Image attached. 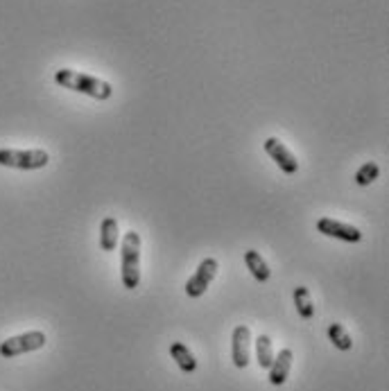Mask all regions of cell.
<instances>
[{
  "instance_id": "6",
  "label": "cell",
  "mask_w": 389,
  "mask_h": 391,
  "mask_svg": "<svg viewBox=\"0 0 389 391\" xmlns=\"http://www.w3.org/2000/svg\"><path fill=\"white\" fill-rule=\"evenodd\" d=\"M317 231L326 237H335V240L344 242H360L362 240V231L358 226H351L344 222H337L333 217H321L317 219Z\"/></svg>"
},
{
  "instance_id": "11",
  "label": "cell",
  "mask_w": 389,
  "mask_h": 391,
  "mask_svg": "<svg viewBox=\"0 0 389 391\" xmlns=\"http://www.w3.org/2000/svg\"><path fill=\"white\" fill-rule=\"evenodd\" d=\"M244 265H247V270L251 272V276L256 281H260V283H267L270 281V267L267 263L263 260V256L256 251V249H249V251H244Z\"/></svg>"
},
{
  "instance_id": "2",
  "label": "cell",
  "mask_w": 389,
  "mask_h": 391,
  "mask_svg": "<svg viewBox=\"0 0 389 391\" xmlns=\"http://www.w3.org/2000/svg\"><path fill=\"white\" fill-rule=\"evenodd\" d=\"M122 285L125 290H136L140 285V235L127 231L122 237Z\"/></svg>"
},
{
  "instance_id": "7",
  "label": "cell",
  "mask_w": 389,
  "mask_h": 391,
  "mask_svg": "<svg viewBox=\"0 0 389 391\" xmlns=\"http://www.w3.org/2000/svg\"><path fill=\"white\" fill-rule=\"evenodd\" d=\"M265 152H267V154L272 156V161L274 163H277L283 172L286 175H297L299 172V161H297V156L292 154V152L283 145V142L279 140V138H267L265 140Z\"/></svg>"
},
{
  "instance_id": "15",
  "label": "cell",
  "mask_w": 389,
  "mask_h": 391,
  "mask_svg": "<svg viewBox=\"0 0 389 391\" xmlns=\"http://www.w3.org/2000/svg\"><path fill=\"white\" fill-rule=\"evenodd\" d=\"M328 339L333 341V346L337 351H351V348H353V339H351L348 330L342 326V323H330V326H328Z\"/></svg>"
},
{
  "instance_id": "3",
  "label": "cell",
  "mask_w": 389,
  "mask_h": 391,
  "mask_svg": "<svg viewBox=\"0 0 389 391\" xmlns=\"http://www.w3.org/2000/svg\"><path fill=\"white\" fill-rule=\"evenodd\" d=\"M50 163L45 149H0V165L14 170H41Z\"/></svg>"
},
{
  "instance_id": "14",
  "label": "cell",
  "mask_w": 389,
  "mask_h": 391,
  "mask_svg": "<svg viewBox=\"0 0 389 391\" xmlns=\"http://www.w3.org/2000/svg\"><path fill=\"white\" fill-rule=\"evenodd\" d=\"M294 305H297V312L301 319L310 321L315 317V305H312V299H310V290L299 285L297 290H294Z\"/></svg>"
},
{
  "instance_id": "5",
  "label": "cell",
  "mask_w": 389,
  "mask_h": 391,
  "mask_svg": "<svg viewBox=\"0 0 389 391\" xmlns=\"http://www.w3.org/2000/svg\"><path fill=\"white\" fill-rule=\"evenodd\" d=\"M217 270H220V263H217L215 258H204L202 263H199L195 276L186 283V294H188V297H191V299L202 297V294L208 290V285L215 281Z\"/></svg>"
},
{
  "instance_id": "12",
  "label": "cell",
  "mask_w": 389,
  "mask_h": 391,
  "mask_svg": "<svg viewBox=\"0 0 389 391\" xmlns=\"http://www.w3.org/2000/svg\"><path fill=\"white\" fill-rule=\"evenodd\" d=\"M170 355L175 357L177 367L184 371V374H193V371H197V360L191 351H188L186 344H182V341H175L173 346H170Z\"/></svg>"
},
{
  "instance_id": "1",
  "label": "cell",
  "mask_w": 389,
  "mask_h": 391,
  "mask_svg": "<svg viewBox=\"0 0 389 391\" xmlns=\"http://www.w3.org/2000/svg\"><path fill=\"white\" fill-rule=\"evenodd\" d=\"M54 82L59 84L61 89H68L75 93H82V95H89V98H96L100 102L109 100L113 95V87L109 82H104L100 78H93V75L87 73H78V71H71V68H61L54 73Z\"/></svg>"
},
{
  "instance_id": "9",
  "label": "cell",
  "mask_w": 389,
  "mask_h": 391,
  "mask_svg": "<svg viewBox=\"0 0 389 391\" xmlns=\"http://www.w3.org/2000/svg\"><path fill=\"white\" fill-rule=\"evenodd\" d=\"M290 369H292V351L283 348V351H279V355H274V362L270 367V383L274 387H281L288 380Z\"/></svg>"
},
{
  "instance_id": "13",
  "label": "cell",
  "mask_w": 389,
  "mask_h": 391,
  "mask_svg": "<svg viewBox=\"0 0 389 391\" xmlns=\"http://www.w3.org/2000/svg\"><path fill=\"white\" fill-rule=\"evenodd\" d=\"M274 344L270 335H258L256 337V362H258L260 369H270L272 362H274Z\"/></svg>"
},
{
  "instance_id": "4",
  "label": "cell",
  "mask_w": 389,
  "mask_h": 391,
  "mask_svg": "<svg viewBox=\"0 0 389 391\" xmlns=\"http://www.w3.org/2000/svg\"><path fill=\"white\" fill-rule=\"evenodd\" d=\"M45 341L48 339H45V335L41 330L23 332V335L5 339L3 344H0V355L3 357H18V355H23V353H32V351L43 348Z\"/></svg>"
},
{
  "instance_id": "16",
  "label": "cell",
  "mask_w": 389,
  "mask_h": 391,
  "mask_svg": "<svg viewBox=\"0 0 389 391\" xmlns=\"http://www.w3.org/2000/svg\"><path fill=\"white\" fill-rule=\"evenodd\" d=\"M378 175H381V168H378V163H374V161H367V163H362L358 168L355 184L358 186H369V184H374V181L378 179Z\"/></svg>"
},
{
  "instance_id": "10",
  "label": "cell",
  "mask_w": 389,
  "mask_h": 391,
  "mask_svg": "<svg viewBox=\"0 0 389 391\" xmlns=\"http://www.w3.org/2000/svg\"><path fill=\"white\" fill-rule=\"evenodd\" d=\"M120 242V231H118V219L116 217H104L100 224V246L102 251H116Z\"/></svg>"
},
{
  "instance_id": "8",
  "label": "cell",
  "mask_w": 389,
  "mask_h": 391,
  "mask_svg": "<svg viewBox=\"0 0 389 391\" xmlns=\"http://www.w3.org/2000/svg\"><path fill=\"white\" fill-rule=\"evenodd\" d=\"M249 344H251V330L247 326H235L233 328V337H231V346H233V364L238 369H244L249 364L251 353H249Z\"/></svg>"
}]
</instances>
